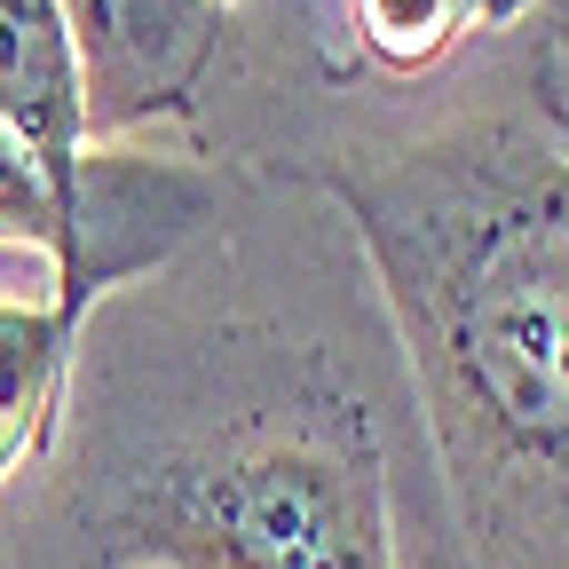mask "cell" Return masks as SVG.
<instances>
[{
    "instance_id": "1",
    "label": "cell",
    "mask_w": 569,
    "mask_h": 569,
    "mask_svg": "<svg viewBox=\"0 0 569 569\" xmlns=\"http://www.w3.org/2000/svg\"><path fill=\"white\" fill-rule=\"evenodd\" d=\"M475 569H569V159L482 119L325 167Z\"/></svg>"
},
{
    "instance_id": "4",
    "label": "cell",
    "mask_w": 569,
    "mask_h": 569,
    "mask_svg": "<svg viewBox=\"0 0 569 569\" xmlns=\"http://www.w3.org/2000/svg\"><path fill=\"white\" fill-rule=\"evenodd\" d=\"M0 127L40 159L48 190L88 238L96 142H88V88H80V48H71L63 0H0Z\"/></svg>"
},
{
    "instance_id": "8",
    "label": "cell",
    "mask_w": 569,
    "mask_h": 569,
    "mask_svg": "<svg viewBox=\"0 0 569 569\" xmlns=\"http://www.w3.org/2000/svg\"><path fill=\"white\" fill-rule=\"evenodd\" d=\"M213 9H238V0H213Z\"/></svg>"
},
{
    "instance_id": "2",
    "label": "cell",
    "mask_w": 569,
    "mask_h": 569,
    "mask_svg": "<svg viewBox=\"0 0 569 569\" xmlns=\"http://www.w3.org/2000/svg\"><path fill=\"white\" fill-rule=\"evenodd\" d=\"M96 569H396L365 403L293 396L142 467L88 522Z\"/></svg>"
},
{
    "instance_id": "7",
    "label": "cell",
    "mask_w": 569,
    "mask_h": 569,
    "mask_svg": "<svg viewBox=\"0 0 569 569\" xmlns=\"http://www.w3.org/2000/svg\"><path fill=\"white\" fill-rule=\"evenodd\" d=\"M530 0H356V40L380 71H436L467 40L515 24Z\"/></svg>"
},
{
    "instance_id": "5",
    "label": "cell",
    "mask_w": 569,
    "mask_h": 569,
    "mask_svg": "<svg viewBox=\"0 0 569 569\" xmlns=\"http://www.w3.org/2000/svg\"><path fill=\"white\" fill-rule=\"evenodd\" d=\"M71 317L63 301H0V482L48 451L63 372H71Z\"/></svg>"
},
{
    "instance_id": "6",
    "label": "cell",
    "mask_w": 569,
    "mask_h": 569,
    "mask_svg": "<svg viewBox=\"0 0 569 569\" xmlns=\"http://www.w3.org/2000/svg\"><path fill=\"white\" fill-rule=\"evenodd\" d=\"M0 246H9V253H40V261L56 269V301H63L71 317H88V301L103 293L96 269H88L80 222L63 213V198L48 190L40 159L24 151L9 127H0Z\"/></svg>"
},
{
    "instance_id": "3",
    "label": "cell",
    "mask_w": 569,
    "mask_h": 569,
    "mask_svg": "<svg viewBox=\"0 0 569 569\" xmlns=\"http://www.w3.org/2000/svg\"><path fill=\"white\" fill-rule=\"evenodd\" d=\"M88 88V142H127L159 119H190L213 56L222 9L213 0H63Z\"/></svg>"
}]
</instances>
